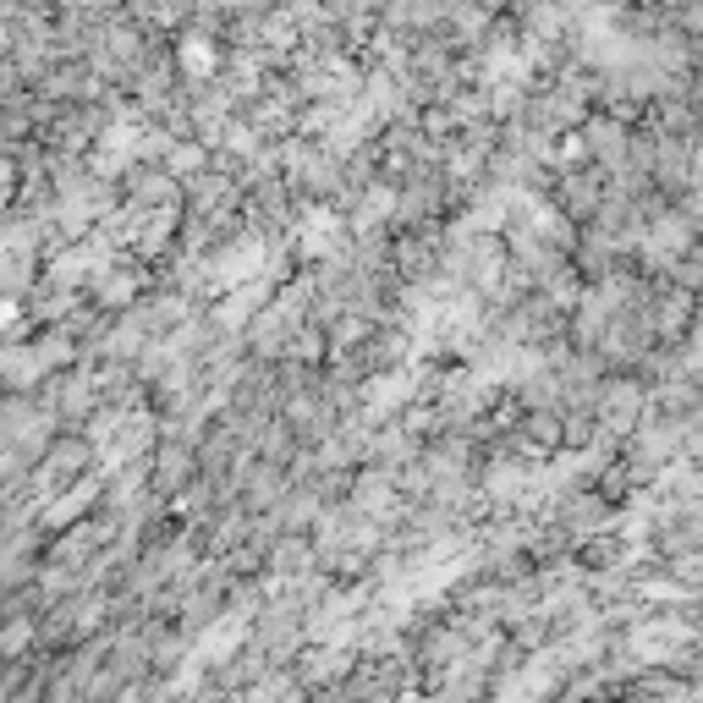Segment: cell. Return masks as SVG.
<instances>
[{
	"label": "cell",
	"mask_w": 703,
	"mask_h": 703,
	"mask_svg": "<svg viewBox=\"0 0 703 703\" xmlns=\"http://www.w3.org/2000/svg\"><path fill=\"white\" fill-rule=\"evenodd\" d=\"M209 61H215V56H209V50H198V39H193V45H187V66H198V72H204Z\"/></svg>",
	"instance_id": "obj_1"
}]
</instances>
